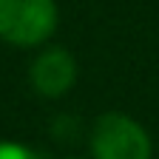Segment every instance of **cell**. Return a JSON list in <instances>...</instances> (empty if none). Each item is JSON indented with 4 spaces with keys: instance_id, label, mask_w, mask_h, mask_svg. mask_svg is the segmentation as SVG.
Returning a JSON list of instances; mask_svg holds the SVG:
<instances>
[{
    "instance_id": "obj_1",
    "label": "cell",
    "mask_w": 159,
    "mask_h": 159,
    "mask_svg": "<svg viewBox=\"0 0 159 159\" xmlns=\"http://www.w3.org/2000/svg\"><path fill=\"white\" fill-rule=\"evenodd\" d=\"M57 29L54 0H0V40L11 46H40Z\"/></svg>"
},
{
    "instance_id": "obj_2",
    "label": "cell",
    "mask_w": 159,
    "mask_h": 159,
    "mask_svg": "<svg viewBox=\"0 0 159 159\" xmlns=\"http://www.w3.org/2000/svg\"><path fill=\"white\" fill-rule=\"evenodd\" d=\"M94 159H151V136L136 119L108 111L91 128Z\"/></svg>"
},
{
    "instance_id": "obj_3",
    "label": "cell",
    "mask_w": 159,
    "mask_h": 159,
    "mask_svg": "<svg viewBox=\"0 0 159 159\" xmlns=\"http://www.w3.org/2000/svg\"><path fill=\"white\" fill-rule=\"evenodd\" d=\"M77 80V63L63 48H48L31 66V85L43 97H63Z\"/></svg>"
},
{
    "instance_id": "obj_4",
    "label": "cell",
    "mask_w": 159,
    "mask_h": 159,
    "mask_svg": "<svg viewBox=\"0 0 159 159\" xmlns=\"http://www.w3.org/2000/svg\"><path fill=\"white\" fill-rule=\"evenodd\" d=\"M0 159H40V153L20 142H0Z\"/></svg>"
}]
</instances>
